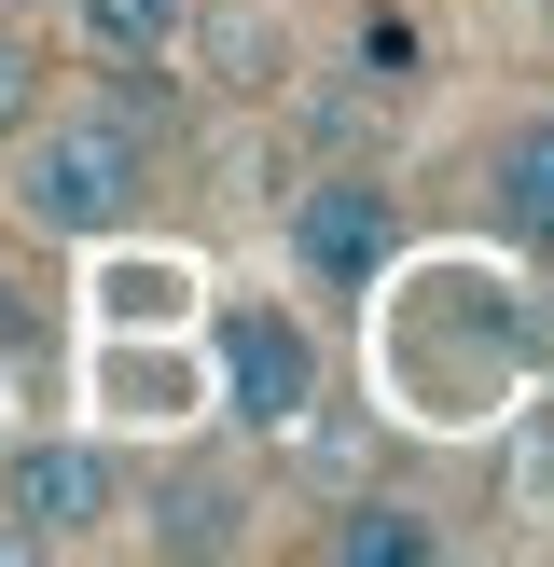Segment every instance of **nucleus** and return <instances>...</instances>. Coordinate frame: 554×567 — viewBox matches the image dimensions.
I'll use <instances>...</instances> for the list:
<instances>
[{
	"label": "nucleus",
	"mask_w": 554,
	"mask_h": 567,
	"mask_svg": "<svg viewBox=\"0 0 554 567\" xmlns=\"http://www.w3.org/2000/svg\"><path fill=\"white\" fill-rule=\"evenodd\" d=\"M138 125H55V138H28V181H14V208L42 221V236H111V221L138 208Z\"/></svg>",
	"instance_id": "obj_1"
},
{
	"label": "nucleus",
	"mask_w": 554,
	"mask_h": 567,
	"mask_svg": "<svg viewBox=\"0 0 554 567\" xmlns=\"http://www.w3.org/2000/svg\"><path fill=\"white\" fill-rule=\"evenodd\" d=\"M42 125V70H28V42H0V138Z\"/></svg>",
	"instance_id": "obj_9"
},
{
	"label": "nucleus",
	"mask_w": 554,
	"mask_h": 567,
	"mask_svg": "<svg viewBox=\"0 0 554 567\" xmlns=\"http://www.w3.org/2000/svg\"><path fill=\"white\" fill-rule=\"evenodd\" d=\"M485 181H499V221H513L526 249H554V111L499 138V166H485Z\"/></svg>",
	"instance_id": "obj_5"
},
{
	"label": "nucleus",
	"mask_w": 554,
	"mask_h": 567,
	"mask_svg": "<svg viewBox=\"0 0 554 567\" xmlns=\"http://www.w3.org/2000/svg\"><path fill=\"white\" fill-rule=\"evenodd\" d=\"M98 513H111V457L98 443H28V457H0V554H55Z\"/></svg>",
	"instance_id": "obj_4"
},
{
	"label": "nucleus",
	"mask_w": 554,
	"mask_h": 567,
	"mask_svg": "<svg viewBox=\"0 0 554 567\" xmlns=\"http://www.w3.org/2000/svg\"><path fill=\"white\" fill-rule=\"evenodd\" d=\"M416 554H430V526H416V513H388V498L332 526V567H416Z\"/></svg>",
	"instance_id": "obj_8"
},
{
	"label": "nucleus",
	"mask_w": 554,
	"mask_h": 567,
	"mask_svg": "<svg viewBox=\"0 0 554 567\" xmlns=\"http://www.w3.org/2000/svg\"><path fill=\"white\" fill-rule=\"evenodd\" d=\"M153 540H166V554H236V540H249V498H236V485H181V498L153 513Z\"/></svg>",
	"instance_id": "obj_7"
},
{
	"label": "nucleus",
	"mask_w": 554,
	"mask_h": 567,
	"mask_svg": "<svg viewBox=\"0 0 554 567\" xmlns=\"http://www.w3.org/2000/svg\"><path fill=\"white\" fill-rule=\"evenodd\" d=\"M208 55H222L236 83H264V28H249V14H222V28H208Z\"/></svg>",
	"instance_id": "obj_10"
},
{
	"label": "nucleus",
	"mask_w": 554,
	"mask_h": 567,
	"mask_svg": "<svg viewBox=\"0 0 554 567\" xmlns=\"http://www.w3.org/2000/svg\"><path fill=\"white\" fill-rule=\"evenodd\" d=\"M222 402H236V430H305V402H319V332L277 319V305H236V319H222Z\"/></svg>",
	"instance_id": "obj_3"
},
{
	"label": "nucleus",
	"mask_w": 554,
	"mask_h": 567,
	"mask_svg": "<svg viewBox=\"0 0 554 567\" xmlns=\"http://www.w3.org/2000/svg\"><path fill=\"white\" fill-rule=\"evenodd\" d=\"M83 28H98V55H181V28H194V0H83Z\"/></svg>",
	"instance_id": "obj_6"
},
{
	"label": "nucleus",
	"mask_w": 554,
	"mask_h": 567,
	"mask_svg": "<svg viewBox=\"0 0 554 567\" xmlns=\"http://www.w3.org/2000/svg\"><path fill=\"white\" fill-rule=\"evenodd\" d=\"M388 249H402V194H388L375 166H332V181L291 194V264L319 277V291H375Z\"/></svg>",
	"instance_id": "obj_2"
}]
</instances>
